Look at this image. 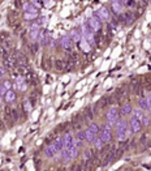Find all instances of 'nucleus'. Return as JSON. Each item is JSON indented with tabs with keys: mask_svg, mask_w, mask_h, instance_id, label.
Masks as SVG:
<instances>
[{
	"mask_svg": "<svg viewBox=\"0 0 151 171\" xmlns=\"http://www.w3.org/2000/svg\"><path fill=\"white\" fill-rule=\"evenodd\" d=\"M138 105H140V108H141V110H143V111L148 110V106H147V102H146V98H140V101H138Z\"/></svg>",
	"mask_w": 151,
	"mask_h": 171,
	"instance_id": "412c9836",
	"label": "nucleus"
},
{
	"mask_svg": "<svg viewBox=\"0 0 151 171\" xmlns=\"http://www.w3.org/2000/svg\"><path fill=\"white\" fill-rule=\"evenodd\" d=\"M84 141H85V132L84 131H78L77 133H76V137H74V145L78 148Z\"/></svg>",
	"mask_w": 151,
	"mask_h": 171,
	"instance_id": "f8f14e48",
	"label": "nucleus"
},
{
	"mask_svg": "<svg viewBox=\"0 0 151 171\" xmlns=\"http://www.w3.org/2000/svg\"><path fill=\"white\" fill-rule=\"evenodd\" d=\"M12 88L18 90V91H25L26 89H28V85H26V81L24 80L22 76H17L16 78H14V82H13V86H12Z\"/></svg>",
	"mask_w": 151,
	"mask_h": 171,
	"instance_id": "39448f33",
	"label": "nucleus"
},
{
	"mask_svg": "<svg viewBox=\"0 0 151 171\" xmlns=\"http://www.w3.org/2000/svg\"><path fill=\"white\" fill-rule=\"evenodd\" d=\"M39 35H40V43H42V45H50V43H51V39H52L51 33L42 32Z\"/></svg>",
	"mask_w": 151,
	"mask_h": 171,
	"instance_id": "9b49d317",
	"label": "nucleus"
},
{
	"mask_svg": "<svg viewBox=\"0 0 151 171\" xmlns=\"http://www.w3.org/2000/svg\"><path fill=\"white\" fill-rule=\"evenodd\" d=\"M22 9L25 11V13H38V12H36V8L31 3H24Z\"/></svg>",
	"mask_w": 151,
	"mask_h": 171,
	"instance_id": "2eb2a0df",
	"label": "nucleus"
},
{
	"mask_svg": "<svg viewBox=\"0 0 151 171\" xmlns=\"http://www.w3.org/2000/svg\"><path fill=\"white\" fill-rule=\"evenodd\" d=\"M84 157H85V161H87V162L92 160V151H91V149H87V150H85Z\"/></svg>",
	"mask_w": 151,
	"mask_h": 171,
	"instance_id": "5701e85b",
	"label": "nucleus"
},
{
	"mask_svg": "<svg viewBox=\"0 0 151 171\" xmlns=\"http://www.w3.org/2000/svg\"><path fill=\"white\" fill-rule=\"evenodd\" d=\"M95 137H96V135L94 133V132H92L91 129L87 128L86 131H85V140H86L87 143H94Z\"/></svg>",
	"mask_w": 151,
	"mask_h": 171,
	"instance_id": "dca6fc26",
	"label": "nucleus"
},
{
	"mask_svg": "<svg viewBox=\"0 0 151 171\" xmlns=\"http://www.w3.org/2000/svg\"><path fill=\"white\" fill-rule=\"evenodd\" d=\"M100 137L103 140V143H109L112 139V133H111V127L109 126H104L103 129H100Z\"/></svg>",
	"mask_w": 151,
	"mask_h": 171,
	"instance_id": "0eeeda50",
	"label": "nucleus"
},
{
	"mask_svg": "<svg viewBox=\"0 0 151 171\" xmlns=\"http://www.w3.org/2000/svg\"><path fill=\"white\" fill-rule=\"evenodd\" d=\"M133 112H134V118H135V119H138L140 122L143 119V116H145V115L142 114V111H141V110H138V108H135Z\"/></svg>",
	"mask_w": 151,
	"mask_h": 171,
	"instance_id": "a878e982",
	"label": "nucleus"
},
{
	"mask_svg": "<svg viewBox=\"0 0 151 171\" xmlns=\"http://www.w3.org/2000/svg\"><path fill=\"white\" fill-rule=\"evenodd\" d=\"M1 90H3V85H1V82H0V95H1Z\"/></svg>",
	"mask_w": 151,
	"mask_h": 171,
	"instance_id": "f704fd0d",
	"label": "nucleus"
},
{
	"mask_svg": "<svg viewBox=\"0 0 151 171\" xmlns=\"http://www.w3.org/2000/svg\"><path fill=\"white\" fill-rule=\"evenodd\" d=\"M36 17H38V13H24L25 20H35Z\"/></svg>",
	"mask_w": 151,
	"mask_h": 171,
	"instance_id": "393cba45",
	"label": "nucleus"
},
{
	"mask_svg": "<svg viewBox=\"0 0 151 171\" xmlns=\"http://www.w3.org/2000/svg\"><path fill=\"white\" fill-rule=\"evenodd\" d=\"M130 112H131L130 105H124L123 107H121V110H120V115H123V116H125V115L130 114Z\"/></svg>",
	"mask_w": 151,
	"mask_h": 171,
	"instance_id": "aec40b11",
	"label": "nucleus"
},
{
	"mask_svg": "<svg viewBox=\"0 0 151 171\" xmlns=\"http://www.w3.org/2000/svg\"><path fill=\"white\" fill-rule=\"evenodd\" d=\"M77 155H78V150H77V146L76 145L70 146L69 149H63L61 150V157H63V160L64 161L74 160Z\"/></svg>",
	"mask_w": 151,
	"mask_h": 171,
	"instance_id": "7ed1b4c3",
	"label": "nucleus"
},
{
	"mask_svg": "<svg viewBox=\"0 0 151 171\" xmlns=\"http://www.w3.org/2000/svg\"><path fill=\"white\" fill-rule=\"evenodd\" d=\"M112 9L116 14L123 13L124 9V1H112Z\"/></svg>",
	"mask_w": 151,
	"mask_h": 171,
	"instance_id": "ddd939ff",
	"label": "nucleus"
},
{
	"mask_svg": "<svg viewBox=\"0 0 151 171\" xmlns=\"http://www.w3.org/2000/svg\"><path fill=\"white\" fill-rule=\"evenodd\" d=\"M150 115H151V110H150Z\"/></svg>",
	"mask_w": 151,
	"mask_h": 171,
	"instance_id": "c9c22d12",
	"label": "nucleus"
},
{
	"mask_svg": "<svg viewBox=\"0 0 151 171\" xmlns=\"http://www.w3.org/2000/svg\"><path fill=\"white\" fill-rule=\"evenodd\" d=\"M25 107H26V111H30V105H29L28 101L25 102Z\"/></svg>",
	"mask_w": 151,
	"mask_h": 171,
	"instance_id": "72a5a7b5",
	"label": "nucleus"
},
{
	"mask_svg": "<svg viewBox=\"0 0 151 171\" xmlns=\"http://www.w3.org/2000/svg\"><path fill=\"white\" fill-rule=\"evenodd\" d=\"M80 46H81V49L84 50L85 52H89L90 50H91V46H90V43L87 42L86 39H84V38L80 41Z\"/></svg>",
	"mask_w": 151,
	"mask_h": 171,
	"instance_id": "6ab92c4d",
	"label": "nucleus"
},
{
	"mask_svg": "<svg viewBox=\"0 0 151 171\" xmlns=\"http://www.w3.org/2000/svg\"><path fill=\"white\" fill-rule=\"evenodd\" d=\"M69 37L72 39V42H80L82 39V34L80 29H72L69 33Z\"/></svg>",
	"mask_w": 151,
	"mask_h": 171,
	"instance_id": "9d476101",
	"label": "nucleus"
},
{
	"mask_svg": "<svg viewBox=\"0 0 151 171\" xmlns=\"http://www.w3.org/2000/svg\"><path fill=\"white\" fill-rule=\"evenodd\" d=\"M95 17L98 18L99 21H108L109 20V11L106 8V7H102L98 12L95 13Z\"/></svg>",
	"mask_w": 151,
	"mask_h": 171,
	"instance_id": "6e6552de",
	"label": "nucleus"
},
{
	"mask_svg": "<svg viewBox=\"0 0 151 171\" xmlns=\"http://www.w3.org/2000/svg\"><path fill=\"white\" fill-rule=\"evenodd\" d=\"M40 32L39 30H30V39L31 41H36L38 39V37H39Z\"/></svg>",
	"mask_w": 151,
	"mask_h": 171,
	"instance_id": "b1692460",
	"label": "nucleus"
},
{
	"mask_svg": "<svg viewBox=\"0 0 151 171\" xmlns=\"http://www.w3.org/2000/svg\"><path fill=\"white\" fill-rule=\"evenodd\" d=\"M70 45H72V39H70L69 34H65L61 38V46L64 49H70Z\"/></svg>",
	"mask_w": 151,
	"mask_h": 171,
	"instance_id": "f3484780",
	"label": "nucleus"
},
{
	"mask_svg": "<svg viewBox=\"0 0 151 171\" xmlns=\"http://www.w3.org/2000/svg\"><path fill=\"white\" fill-rule=\"evenodd\" d=\"M63 150V141H61V137H57L56 140H53L52 143L50 144V145L47 146V148L44 149V154L46 157L51 158L53 157L55 154H57L59 151Z\"/></svg>",
	"mask_w": 151,
	"mask_h": 171,
	"instance_id": "f257e3e1",
	"label": "nucleus"
},
{
	"mask_svg": "<svg viewBox=\"0 0 151 171\" xmlns=\"http://www.w3.org/2000/svg\"><path fill=\"white\" fill-rule=\"evenodd\" d=\"M89 26L91 28V30L92 32H99L102 29V24H100V21L98 20V18L95 17V16H92V17H90L89 18Z\"/></svg>",
	"mask_w": 151,
	"mask_h": 171,
	"instance_id": "1a4fd4ad",
	"label": "nucleus"
},
{
	"mask_svg": "<svg viewBox=\"0 0 151 171\" xmlns=\"http://www.w3.org/2000/svg\"><path fill=\"white\" fill-rule=\"evenodd\" d=\"M31 4H33L35 8H40L42 7V4H40V1H31Z\"/></svg>",
	"mask_w": 151,
	"mask_h": 171,
	"instance_id": "473e14b6",
	"label": "nucleus"
},
{
	"mask_svg": "<svg viewBox=\"0 0 151 171\" xmlns=\"http://www.w3.org/2000/svg\"><path fill=\"white\" fill-rule=\"evenodd\" d=\"M146 102H147V106H148V110H151V91L148 93L147 98H146Z\"/></svg>",
	"mask_w": 151,
	"mask_h": 171,
	"instance_id": "7c9ffc66",
	"label": "nucleus"
},
{
	"mask_svg": "<svg viewBox=\"0 0 151 171\" xmlns=\"http://www.w3.org/2000/svg\"><path fill=\"white\" fill-rule=\"evenodd\" d=\"M142 122L143 126H148V123H150V119H148V116H143V119L141 120Z\"/></svg>",
	"mask_w": 151,
	"mask_h": 171,
	"instance_id": "2f4dec72",
	"label": "nucleus"
},
{
	"mask_svg": "<svg viewBox=\"0 0 151 171\" xmlns=\"http://www.w3.org/2000/svg\"><path fill=\"white\" fill-rule=\"evenodd\" d=\"M94 145H95V148L98 149V150H100V149L103 148V145H104L103 140H102L100 137H95V140H94Z\"/></svg>",
	"mask_w": 151,
	"mask_h": 171,
	"instance_id": "4be33fe9",
	"label": "nucleus"
},
{
	"mask_svg": "<svg viewBox=\"0 0 151 171\" xmlns=\"http://www.w3.org/2000/svg\"><path fill=\"white\" fill-rule=\"evenodd\" d=\"M61 141H63V149H69L70 146L74 145V136L70 132H67L61 137Z\"/></svg>",
	"mask_w": 151,
	"mask_h": 171,
	"instance_id": "423d86ee",
	"label": "nucleus"
},
{
	"mask_svg": "<svg viewBox=\"0 0 151 171\" xmlns=\"http://www.w3.org/2000/svg\"><path fill=\"white\" fill-rule=\"evenodd\" d=\"M1 85H3V88L5 89L7 91H8L9 89H11L12 86H13V85H12V82H11V81H8V80H7V81H3V82H1Z\"/></svg>",
	"mask_w": 151,
	"mask_h": 171,
	"instance_id": "bb28decb",
	"label": "nucleus"
},
{
	"mask_svg": "<svg viewBox=\"0 0 151 171\" xmlns=\"http://www.w3.org/2000/svg\"><path fill=\"white\" fill-rule=\"evenodd\" d=\"M126 129H128V123L126 120L121 119L116 123V135L120 141H124L126 139Z\"/></svg>",
	"mask_w": 151,
	"mask_h": 171,
	"instance_id": "f03ea898",
	"label": "nucleus"
},
{
	"mask_svg": "<svg viewBox=\"0 0 151 171\" xmlns=\"http://www.w3.org/2000/svg\"><path fill=\"white\" fill-rule=\"evenodd\" d=\"M5 102L7 103H12V102H14V99H16V93H14L13 90H8L7 91V94H5Z\"/></svg>",
	"mask_w": 151,
	"mask_h": 171,
	"instance_id": "a211bd4d",
	"label": "nucleus"
},
{
	"mask_svg": "<svg viewBox=\"0 0 151 171\" xmlns=\"http://www.w3.org/2000/svg\"><path fill=\"white\" fill-rule=\"evenodd\" d=\"M89 129H91V131L94 132V133H95V135L99 132V127H98V124H91V126L89 127Z\"/></svg>",
	"mask_w": 151,
	"mask_h": 171,
	"instance_id": "c756f323",
	"label": "nucleus"
},
{
	"mask_svg": "<svg viewBox=\"0 0 151 171\" xmlns=\"http://www.w3.org/2000/svg\"><path fill=\"white\" fill-rule=\"evenodd\" d=\"M55 67H56V69H59V71H61V69H63V67H64V63H63L61 60H56V62H55Z\"/></svg>",
	"mask_w": 151,
	"mask_h": 171,
	"instance_id": "cd10ccee",
	"label": "nucleus"
},
{
	"mask_svg": "<svg viewBox=\"0 0 151 171\" xmlns=\"http://www.w3.org/2000/svg\"><path fill=\"white\" fill-rule=\"evenodd\" d=\"M141 127H142V124H141V122L138 119H135L134 116L130 119V128L133 132H138L141 129Z\"/></svg>",
	"mask_w": 151,
	"mask_h": 171,
	"instance_id": "4468645a",
	"label": "nucleus"
},
{
	"mask_svg": "<svg viewBox=\"0 0 151 171\" xmlns=\"http://www.w3.org/2000/svg\"><path fill=\"white\" fill-rule=\"evenodd\" d=\"M119 115L120 114H119V111H117V107H115V106H112L108 110V112H107V122H108L109 127L119 122Z\"/></svg>",
	"mask_w": 151,
	"mask_h": 171,
	"instance_id": "20e7f679",
	"label": "nucleus"
},
{
	"mask_svg": "<svg viewBox=\"0 0 151 171\" xmlns=\"http://www.w3.org/2000/svg\"><path fill=\"white\" fill-rule=\"evenodd\" d=\"M86 116H87V120H91L92 118H94V114H92V111H91V108H86Z\"/></svg>",
	"mask_w": 151,
	"mask_h": 171,
	"instance_id": "c85d7f7f",
	"label": "nucleus"
}]
</instances>
